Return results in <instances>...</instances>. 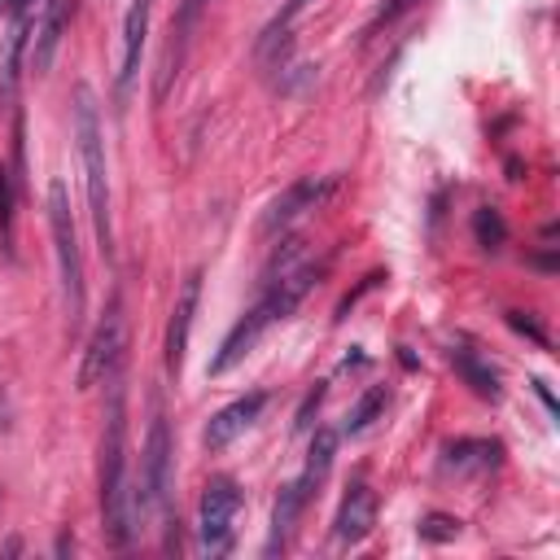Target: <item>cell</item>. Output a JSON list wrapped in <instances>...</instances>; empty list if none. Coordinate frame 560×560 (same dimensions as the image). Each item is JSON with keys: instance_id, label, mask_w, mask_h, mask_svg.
Instances as JSON below:
<instances>
[{"instance_id": "cell-1", "label": "cell", "mask_w": 560, "mask_h": 560, "mask_svg": "<svg viewBox=\"0 0 560 560\" xmlns=\"http://www.w3.org/2000/svg\"><path fill=\"white\" fill-rule=\"evenodd\" d=\"M105 385H109V398H105V429H101V521H105V538L114 547H127L136 534V516H131V490H127V389H122V372H114Z\"/></svg>"}, {"instance_id": "cell-2", "label": "cell", "mask_w": 560, "mask_h": 560, "mask_svg": "<svg viewBox=\"0 0 560 560\" xmlns=\"http://www.w3.org/2000/svg\"><path fill=\"white\" fill-rule=\"evenodd\" d=\"M74 144H79V166H83V192H88V214L101 254H114V228H109V166H105V136H101V109L88 83L74 88Z\"/></svg>"}, {"instance_id": "cell-3", "label": "cell", "mask_w": 560, "mask_h": 560, "mask_svg": "<svg viewBox=\"0 0 560 560\" xmlns=\"http://www.w3.org/2000/svg\"><path fill=\"white\" fill-rule=\"evenodd\" d=\"M48 232H52V254H57V276H61V306H66V324L70 337L83 328V311H88V284H83V254H79V232H74V214H70V197L66 184L52 179L48 184Z\"/></svg>"}, {"instance_id": "cell-4", "label": "cell", "mask_w": 560, "mask_h": 560, "mask_svg": "<svg viewBox=\"0 0 560 560\" xmlns=\"http://www.w3.org/2000/svg\"><path fill=\"white\" fill-rule=\"evenodd\" d=\"M171 486H175V468H171V429H166V416L153 411L149 420V438L140 446V477H136V490H131V516H149V512H162L171 521Z\"/></svg>"}, {"instance_id": "cell-5", "label": "cell", "mask_w": 560, "mask_h": 560, "mask_svg": "<svg viewBox=\"0 0 560 560\" xmlns=\"http://www.w3.org/2000/svg\"><path fill=\"white\" fill-rule=\"evenodd\" d=\"M122 350H127V319H122V302L109 298L96 332L88 337V350H83V363H79V389L105 385L114 372H122Z\"/></svg>"}, {"instance_id": "cell-6", "label": "cell", "mask_w": 560, "mask_h": 560, "mask_svg": "<svg viewBox=\"0 0 560 560\" xmlns=\"http://www.w3.org/2000/svg\"><path fill=\"white\" fill-rule=\"evenodd\" d=\"M236 516H241V486L232 477H210L201 490V508H197V529H201V547L210 556H228L232 538H236Z\"/></svg>"}, {"instance_id": "cell-7", "label": "cell", "mask_w": 560, "mask_h": 560, "mask_svg": "<svg viewBox=\"0 0 560 560\" xmlns=\"http://www.w3.org/2000/svg\"><path fill=\"white\" fill-rule=\"evenodd\" d=\"M271 324H276V311H271V302L258 293V302H254V306L232 324V332L223 337V346H219V354L210 359V368H206V372H210V376L232 372V368H236V363H241V359L262 341V332H267Z\"/></svg>"}, {"instance_id": "cell-8", "label": "cell", "mask_w": 560, "mask_h": 560, "mask_svg": "<svg viewBox=\"0 0 560 560\" xmlns=\"http://www.w3.org/2000/svg\"><path fill=\"white\" fill-rule=\"evenodd\" d=\"M201 4L206 0H184L171 18V39L162 48V61H158V79H153V101H166L171 83L179 79L184 70V57H188V44H192V31H197V18H201Z\"/></svg>"}, {"instance_id": "cell-9", "label": "cell", "mask_w": 560, "mask_h": 560, "mask_svg": "<svg viewBox=\"0 0 560 560\" xmlns=\"http://www.w3.org/2000/svg\"><path fill=\"white\" fill-rule=\"evenodd\" d=\"M74 18V0H44L39 18L31 22V44H26V61L35 74H48L57 48H61V35Z\"/></svg>"}, {"instance_id": "cell-10", "label": "cell", "mask_w": 560, "mask_h": 560, "mask_svg": "<svg viewBox=\"0 0 560 560\" xmlns=\"http://www.w3.org/2000/svg\"><path fill=\"white\" fill-rule=\"evenodd\" d=\"M149 18H153V0H131L127 4V18H122V61H118V74H114L118 105H127L131 83L140 74V52H144V39H149Z\"/></svg>"}, {"instance_id": "cell-11", "label": "cell", "mask_w": 560, "mask_h": 560, "mask_svg": "<svg viewBox=\"0 0 560 560\" xmlns=\"http://www.w3.org/2000/svg\"><path fill=\"white\" fill-rule=\"evenodd\" d=\"M197 298H201V271H188V280L175 293L171 306V324H166V372L179 381L184 372V354H188V337H192V315H197Z\"/></svg>"}, {"instance_id": "cell-12", "label": "cell", "mask_w": 560, "mask_h": 560, "mask_svg": "<svg viewBox=\"0 0 560 560\" xmlns=\"http://www.w3.org/2000/svg\"><path fill=\"white\" fill-rule=\"evenodd\" d=\"M328 192H332V179H319V175L293 179V184L267 206V214H262V232H267V236H271V232H284L293 219H302L306 210H315Z\"/></svg>"}, {"instance_id": "cell-13", "label": "cell", "mask_w": 560, "mask_h": 560, "mask_svg": "<svg viewBox=\"0 0 560 560\" xmlns=\"http://www.w3.org/2000/svg\"><path fill=\"white\" fill-rule=\"evenodd\" d=\"M262 407H267V394L258 389V394H245V398H236V402H228V407H219L210 420H206V446L210 451H223V446H232L258 416H262Z\"/></svg>"}, {"instance_id": "cell-14", "label": "cell", "mask_w": 560, "mask_h": 560, "mask_svg": "<svg viewBox=\"0 0 560 560\" xmlns=\"http://www.w3.org/2000/svg\"><path fill=\"white\" fill-rule=\"evenodd\" d=\"M372 525H376V494H372V486H368V481H354V486L341 494V508H337L332 534H337V542L354 547V542H363V538L372 534Z\"/></svg>"}, {"instance_id": "cell-15", "label": "cell", "mask_w": 560, "mask_h": 560, "mask_svg": "<svg viewBox=\"0 0 560 560\" xmlns=\"http://www.w3.org/2000/svg\"><path fill=\"white\" fill-rule=\"evenodd\" d=\"M31 13L22 9L13 22H9V31H4V39H0V105H13L18 101V66H22V52H26V44H31Z\"/></svg>"}, {"instance_id": "cell-16", "label": "cell", "mask_w": 560, "mask_h": 560, "mask_svg": "<svg viewBox=\"0 0 560 560\" xmlns=\"http://www.w3.org/2000/svg\"><path fill=\"white\" fill-rule=\"evenodd\" d=\"M306 503H311V490H306L298 477L280 486L276 508H271V538H267V556L284 551V542H289V534H293V525H298V516H302V508H306Z\"/></svg>"}, {"instance_id": "cell-17", "label": "cell", "mask_w": 560, "mask_h": 560, "mask_svg": "<svg viewBox=\"0 0 560 560\" xmlns=\"http://www.w3.org/2000/svg\"><path fill=\"white\" fill-rule=\"evenodd\" d=\"M451 363H455V372L472 385V394H481V398H499V376H494V368L490 363H481L468 346H451Z\"/></svg>"}, {"instance_id": "cell-18", "label": "cell", "mask_w": 560, "mask_h": 560, "mask_svg": "<svg viewBox=\"0 0 560 560\" xmlns=\"http://www.w3.org/2000/svg\"><path fill=\"white\" fill-rule=\"evenodd\" d=\"M332 455H337V433L332 429H315V438H311V451H306V468L298 472V481L315 494V486L328 477V468H332Z\"/></svg>"}, {"instance_id": "cell-19", "label": "cell", "mask_w": 560, "mask_h": 560, "mask_svg": "<svg viewBox=\"0 0 560 560\" xmlns=\"http://www.w3.org/2000/svg\"><path fill=\"white\" fill-rule=\"evenodd\" d=\"M499 459V442H486V438H464V442H451L446 446V464L455 472H468V468H490Z\"/></svg>"}, {"instance_id": "cell-20", "label": "cell", "mask_w": 560, "mask_h": 560, "mask_svg": "<svg viewBox=\"0 0 560 560\" xmlns=\"http://www.w3.org/2000/svg\"><path fill=\"white\" fill-rule=\"evenodd\" d=\"M306 4H311V0H284V9L267 22V31H262V39H258V57H271L276 48H280V57H284V48H289V26L298 22V13H306Z\"/></svg>"}, {"instance_id": "cell-21", "label": "cell", "mask_w": 560, "mask_h": 560, "mask_svg": "<svg viewBox=\"0 0 560 560\" xmlns=\"http://www.w3.org/2000/svg\"><path fill=\"white\" fill-rule=\"evenodd\" d=\"M385 402H389V389L385 385H372V389H363L359 394V402L346 411V424H341V433H363V429H372V420L385 411Z\"/></svg>"}, {"instance_id": "cell-22", "label": "cell", "mask_w": 560, "mask_h": 560, "mask_svg": "<svg viewBox=\"0 0 560 560\" xmlns=\"http://www.w3.org/2000/svg\"><path fill=\"white\" fill-rule=\"evenodd\" d=\"M472 236H477V245L481 249H503V241H508V223H503V214L494 210V206H477V214H472Z\"/></svg>"}, {"instance_id": "cell-23", "label": "cell", "mask_w": 560, "mask_h": 560, "mask_svg": "<svg viewBox=\"0 0 560 560\" xmlns=\"http://www.w3.org/2000/svg\"><path fill=\"white\" fill-rule=\"evenodd\" d=\"M420 538L424 542H451L455 534H459V521L455 516H446V512H429V516H420Z\"/></svg>"}, {"instance_id": "cell-24", "label": "cell", "mask_w": 560, "mask_h": 560, "mask_svg": "<svg viewBox=\"0 0 560 560\" xmlns=\"http://www.w3.org/2000/svg\"><path fill=\"white\" fill-rule=\"evenodd\" d=\"M0 241L4 249H13V179L4 166H0Z\"/></svg>"}, {"instance_id": "cell-25", "label": "cell", "mask_w": 560, "mask_h": 560, "mask_svg": "<svg viewBox=\"0 0 560 560\" xmlns=\"http://www.w3.org/2000/svg\"><path fill=\"white\" fill-rule=\"evenodd\" d=\"M508 324H512L516 332H525V337H534L538 346H547V332H542V328H538V324H534L529 315H521V311H512V315H508Z\"/></svg>"}, {"instance_id": "cell-26", "label": "cell", "mask_w": 560, "mask_h": 560, "mask_svg": "<svg viewBox=\"0 0 560 560\" xmlns=\"http://www.w3.org/2000/svg\"><path fill=\"white\" fill-rule=\"evenodd\" d=\"M411 4H416V0H385V4L376 9V22H372V26H381V22H394V18H402V13L411 9Z\"/></svg>"}, {"instance_id": "cell-27", "label": "cell", "mask_w": 560, "mask_h": 560, "mask_svg": "<svg viewBox=\"0 0 560 560\" xmlns=\"http://www.w3.org/2000/svg\"><path fill=\"white\" fill-rule=\"evenodd\" d=\"M319 398H324V385H315V389H311V398L302 402V411H298V429H306V424H311V411L319 407Z\"/></svg>"}]
</instances>
